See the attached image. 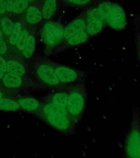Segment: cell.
<instances>
[{
    "instance_id": "33",
    "label": "cell",
    "mask_w": 140,
    "mask_h": 158,
    "mask_svg": "<svg viewBox=\"0 0 140 158\" xmlns=\"http://www.w3.org/2000/svg\"><path fill=\"white\" fill-rule=\"evenodd\" d=\"M64 1V2H65V3H66L68 1V0H63Z\"/></svg>"
},
{
    "instance_id": "21",
    "label": "cell",
    "mask_w": 140,
    "mask_h": 158,
    "mask_svg": "<svg viewBox=\"0 0 140 158\" xmlns=\"http://www.w3.org/2000/svg\"><path fill=\"white\" fill-rule=\"evenodd\" d=\"M22 32V26L20 23L17 22L14 24L12 32L10 35V42L13 45H15L18 39Z\"/></svg>"
},
{
    "instance_id": "32",
    "label": "cell",
    "mask_w": 140,
    "mask_h": 158,
    "mask_svg": "<svg viewBox=\"0 0 140 158\" xmlns=\"http://www.w3.org/2000/svg\"><path fill=\"white\" fill-rule=\"evenodd\" d=\"M2 37V32L0 30V37Z\"/></svg>"
},
{
    "instance_id": "18",
    "label": "cell",
    "mask_w": 140,
    "mask_h": 158,
    "mask_svg": "<svg viewBox=\"0 0 140 158\" xmlns=\"http://www.w3.org/2000/svg\"><path fill=\"white\" fill-rule=\"evenodd\" d=\"M102 0H68L65 4L70 7L89 8Z\"/></svg>"
},
{
    "instance_id": "2",
    "label": "cell",
    "mask_w": 140,
    "mask_h": 158,
    "mask_svg": "<svg viewBox=\"0 0 140 158\" xmlns=\"http://www.w3.org/2000/svg\"><path fill=\"white\" fill-rule=\"evenodd\" d=\"M87 101L88 92L85 82L70 86L66 108L69 116L77 125L83 118Z\"/></svg>"
},
{
    "instance_id": "11",
    "label": "cell",
    "mask_w": 140,
    "mask_h": 158,
    "mask_svg": "<svg viewBox=\"0 0 140 158\" xmlns=\"http://www.w3.org/2000/svg\"><path fill=\"white\" fill-rule=\"evenodd\" d=\"M69 87L70 86L61 87L59 91L50 95L48 102L66 108L69 96Z\"/></svg>"
},
{
    "instance_id": "1",
    "label": "cell",
    "mask_w": 140,
    "mask_h": 158,
    "mask_svg": "<svg viewBox=\"0 0 140 158\" xmlns=\"http://www.w3.org/2000/svg\"><path fill=\"white\" fill-rule=\"evenodd\" d=\"M95 6L106 26L116 31L125 29L127 24L126 16L125 10L120 4L110 0H102Z\"/></svg>"
},
{
    "instance_id": "31",
    "label": "cell",
    "mask_w": 140,
    "mask_h": 158,
    "mask_svg": "<svg viewBox=\"0 0 140 158\" xmlns=\"http://www.w3.org/2000/svg\"><path fill=\"white\" fill-rule=\"evenodd\" d=\"M2 98V93L1 92V91H0V99Z\"/></svg>"
},
{
    "instance_id": "30",
    "label": "cell",
    "mask_w": 140,
    "mask_h": 158,
    "mask_svg": "<svg viewBox=\"0 0 140 158\" xmlns=\"http://www.w3.org/2000/svg\"><path fill=\"white\" fill-rule=\"evenodd\" d=\"M5 75V73H3L1 70H0V80H2L3 77Z\"/></svg>"
},
{
    "instance_id": "10",
    "label": "cell",
    "mask_w": 140,
    "mask_h": 158,
    "mask_svg": "<svg viewBox=\"0 0 140 158\" xmlns=\"http://www.w3.org/2000/svg\"><path fill=\"white\" fill-rule=\"evenodd\" d=\"M90 39V36L85 31H82L72 37L64 40L59 44L58 48L63 51L64 49H71L86 44Z\"/></svg>"
},
{
    "instance_id": "19",
    "label": "cell",
    "mask_w": 140,
    "mask_h": 158,
    "mask_svg": "<svg viewBox=\"0 0 140 158\" xmlns=\"http://www.w3.org/2000/svg\"><path fill=\"white\" fill-rule=\"evenodd\" d=\"M36 47V40L34 36L30 35L28 37L27 43L22 51L23 55L26 58H29L34 54Z\"/></svg>"
},
{
    "instance_id": "20",
    "label": "cell",
    "mask_w": 140,
    "mask_h": 158,
    "mask_svg": "<svg viewBox=\"0 0 140 158\" xmlns=\"http://www.w3.org/2000/svg\"><path fill=\"white\" fill-rule=\"evenodd\" d=\"M29 34L27 30L24 29L22 31L19 37L18 38L17 42L16 43V47L20 51H23L27 43Z\"/></svg>"
},
{
    "instance_id": "8",
    "label": "cell",
    "mask_w": 140,
    "mask_h": 158,
    "mask_svg": "<svg viewBox=\"0 0 140 158\" xmlns=\"http://www.w3.org/2000/svg\"><path fill=\"white\" fill-rule=\"evenodd\" d=\"M37 77L47 86L52 88H61L62 85L58 79L57 75L50 63L41 64L37 69Z\"/></svg>"
},
{
    "instance_id": "7",
    "label": "cell",
    "mask_w": 140,
    "mask_h": 158,
    "mask_svg": "<svg viewBox=\"0 0 140 158\" xmlns=\"http://www.w3.org/2000/svg\"><path fill=\"white\" fill-rule=\"evenodd\" d=\"M85 31L90 37L100 34L106 27V24L103 18L96 9L95 5L85 10Z\"/></svg>"
},
{
    "instance_id": "4",
    "label": "cell",
    "mask_w": 140,
    "mask_h": 158,
    "mask_svg": "<svg viewBox=\"0 0 140 158\" xmlns=\"http://www.w3.org/2000/svg\"><path fill=\"white\" fill-rule=\"evenodd\" d=\"M62 86L69 87L85 82L88 73L63 64L50 63Z\"/></svg>"
},
{
    "instance_id": "13",
    "label": "cell",
    "mask_w": 140,
    "mask_h": 158,
    "mask_svg": "<svg viewBox=\"0 0 140 158\" xmlns=\"http://www.w3.org/2000/svg\"><path fill=\"white\" fill-rule=\"evenodd\" d=\"M57 0H45L42 13L44 19L49 20L53 17L57 11Z\"/></svg>"
},
{
    "instance_id": "34",
    "label": "cell",
    "mask_w": 140,
    "mask_h": 158,
    "mask_svg": "<svg viewBox=\"0 0 140 158\" xmlns=\"http://www.w3.org/2000/svg\"><path fill=\"white\" fill-rule=\"evenodd\" d=\"M26 1H32V0H25Z\"/></svg>"
},
{
    "instance_id": "17",
    "label": "cell",
    "mask_w": 140,
    "mask_h": 158,
    "mask_svg": "<svg viewBox=\"0 0 140 158\" xmlns=\"http://www.w3.org/2000/svg\"><path fill=\"white\" fill-rule=\"evenodd\" d=\"M20 108L19 104L11 99H0V110L16 111Z\"/></svg>"
},
{
    "instance_id": "6",
    "label": "cell",
    "mask_w": 140,
    "mask_h": 158,
    "mask_svg": "<svg viewBox=\"0 0 140 158\" xmlns=\"http://www.w3.org/2000/svg\"><path fill=\"white\" fill-rule=\"evenodd\" d=\"M64 25L62 23L49 21L42 29L43 41L50 48L59 46L64 40Z\"/></svg>"
},
{
    "instance_id": "5",
    "label": "cell",
    "mask_w": 140,
    "mask_h": 158,
    "mask_svg": "<svg viewBox=\"0 0 140 158\" xmlns=\"http://www.w3.org/2000/svg\"><path fill=\"white\" fill-rule=\"evenodd\" d=\"M47 123L65 136L75 133L77 125L69 116L67 111L43 114Z\"/></svg>"
},
{
    "instance_id": "25",
    "label": "cell",
    "mask_w": 140,
    "mask_h": 158,
    "mask_svg": "<svg viewBox=\"0 0 140 158\" xmlns=\"http://www.w3.org/2000/svg\"><path fill=\"white\" fill-rule=\"evenodd\" d=\"M0 2L2 3L6 10L11 12H12L13 6V0H0Z\"/></svg>"
},
{
    "instance_id": "9",
    "label": "cell",
    "mask_w": 140,
    "mask_h": 158,
    "mask_svg": "<svg viewBox=\"0 0 140 158\" xmlns=\"http://www.w3.org/2000/svg\"><path fill=\"white\" fill-rule=\"evenodd\" d=\"M85 28L86 12L84 10L64 27V40L68 39L77 33L85 30Z\"/></svg>"
},
{
    "instance_id": "14",
    "label": "cell",
    "mask_w": 140,
    "mask_h": 158,
    "mask_svg": "<svg viewBox=\"0 0 140 158\" xmlns=\"http://www.w3.org/2000/svg\"><path fill=\"white\" fill-rule=\"evenodd\" d=\"M18 103L23 109L30 111L37 110L41 106L40 103L37 100L30 97L21 99L19 100Z\"/></svg>"
},
{
    "instance_id": "16",
    "label": "cell",
    "mask_w": 140,
    "mask_h": 158,
    "mask_svg": "<svg viewBox=\"0 0 140 158\" xmlns=\"http://www.w3.org/2000/svg\"><path fill=\"white\" fill-rule=\"evenodd\" d=\"M42 14L37 8L34 6L30 7L26 13V19L30 24H34L39 23L42 19Z\"/></svg>"
},
{
    "instance_id": "26",
    "label": "cell",
    "mask_w": 140,
    "mask_h": 158,
    "mask_svg": "<svg viewBox=\"0 0 140 158\" xmlns=\"http://www.w3.org/2000/svg\"><path fill=\"white\" fill-rule=\"evenodd\" d=\"M7 50V47L5 41L2 37H0V55L5 54Z\"/></svg>"
},
{
    "instance_id": "23",
    "label": "cell",
    "mask_w": 140,
    "mask_h": 158,
    "mask_svg": "<svg viewBox=\"0 0 140 158\" xmlns=\"http://www.w3.org/2000/svg\"><path fill=\"white\" fill-rule=\"evenodd\" d=\"M14 24L7 17L3 18L1 20V27L5 34L10 36L12 32Z\"/></svg>"
},
{
    "instance_id": "27",
    "label": "cell",
    "mask_w": 140,
    "mask_h": 158,
    "mask_svg": "<svg viewBox=\"0 0 140 158\" xmlns=\"http://www.w3.org/2000/svg\"><path fill=\"white\" fill-rule=\"evenodd\" d=\"M0 70L5 73L7 72V62L2 57L0 56Z\"/></svg>"
},
{
    "instance_id": "24",
    "label": "cell",
    "mask_w": 140,
    "mask_h": 158,
    "mask_svg": "<svg viewBox=\"0 0 140 158\" xmlns=\"http://www.w3.org/2000/svg\"><path fill=\"white\" fill-rule=\"evenodd\" d=\"M135 44L136 46V52L138 58L140 62V31L136 29L135 35Z\"/></svg>"
},
{
    "instance_id": "12",
    "label": "cell",
    "mask_w": 140,
    "mask_h": 158,
    "mask_svg": "<svg viewBox=\"0 0 140 158\" xmlns=\"http://www.w3.org/2000/svg\"><path fill=\"white\" fill-rule=\"evenodd\" d=\"M2 80L5 86L10 89H18L22 82V77L10 73L5 75Z\"/></svg>"
},
{
    "instance_id": "15",
    "label": "cell",
    "mask_w": 140,
    "mask_h": 158,
    "mask_svg": "<svg viewBox=\"0 0 140 158\" xmlns=\"http://www.w3.org/2000/svg\"><path fill=\"white\" fill-rule=\"evenodd\" d=\"M7 72L22 77L25 73V69L19 62L15 60H10L7 62Z\"/></svg>"
},
{
    "instance_id": "3",
    "label": "cell",
    "mask_w": 140,
    "mask_h": 158,
    "mask_svg": "<svg viewBox=\"0 0 140 158\" xmlns=\"http://www.w3.org/2000/svg\"><path fill=\"white\" fill-rule=\"evenodd\" d=\"M124 156L140 158V109L133 107L130 125L124 145Z\"/></svg>"
},
{
    "instance_id": "22",
    "label": "cell",
    "mask_w": 140,
    "mask_h": 158,
    "mask_svg": "<svg viewBox=\"0 0 140 158\" xmlns=\"http://www.w3.org/2000/svg\"><path fill=\"white\" fill-rule=\"evenodd\" d=\"M28 2L25 0H14L13 2L12 12L15 13H20L26 10Z\"/></svg>"
},
{
    "instance_id": "29",
    "label": "cell",
    "mask_w": 140,
    "mask_h": 158,
    "mask_svg": "<svg viewBox=\"0 0 140 158\" xmlns=\"http://www.w3.org/2000/svg\"><path fill=\"white\" fill-rule=\"evenodd\" d=\"M5 12H6V10H5L4 7L3 6L2 3L0 2V13L1 14H3V13H5Z\"/></svg>"
},
{
    "instance_id": "28",
    "label": "cell",
    "mask_w": 140,
    "mask_h": 158,
    "mask_svg": "<svg viewBox=\"0 0 140 158\" xmlns=\"http://www.w3.org/2000/svg\"><path fill=\"white\" fill-rule=\"evenodd\" d=\"M134 24L135 25L136 29L140 31V14L137 15L135 17Z\"/></svg>"
}]
</instances>
